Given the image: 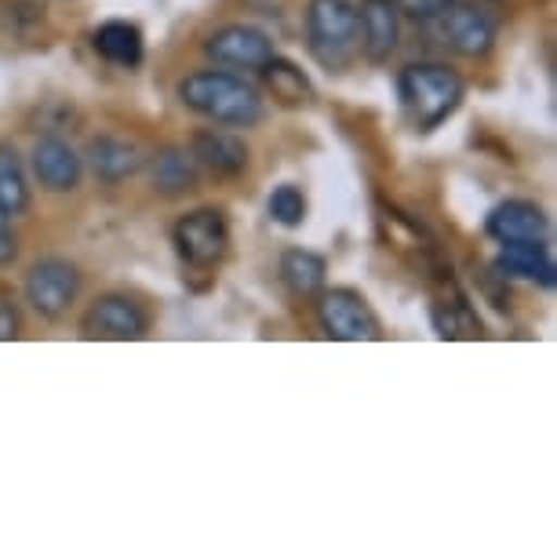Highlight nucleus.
<instances>
[{"instance_id": "nucleus-5", "label": "nucleus", "mask_w": 557, "mask_h": 557, "mask_svg": "<svg viewBox=\"0 0 557 557\" xmlns=\"http://www.w3.org/2000/svg\"><path fill=\"white\" fill-rule=\"evenodd\" d=\"M423 26L441 48H448L459 59H485L496 48V18L478 4L456 0V4H448L445 12L434 15Z\"/></svg>"}, {"instance_id": "nucleus-22", "label": "nucleus", "mask_w": 557, "mask_h": 557, "mask_svg": "<svg viewBox=\"0 0 557 557\" xmlns=\"http://www.w3.org/2000/svg\"><path fill=\"white\" fill-rule=\"evenodd\" d=\"M267 212L277 226L296 230V226H302V219H307V194H302L296 183H281L277 190L270 194Z\"/></svg>"}, {"instance_id": "nucleus-18", "label": "nucleus", "mask_w": 557, "mask_h": 557, "mask_svg": "<svg viewBox=\"0 0 557 557\" xmlns=\"http://www.w3.org/2000/svg\"><path fill=\"white\" fill-rule=\"evenodd\" d=\"M281 281L296 299H318V292L329 285V262L310 248H288L281 256Z\"/></svg>"}, {"instance_id": "nucleus-21", "label": "nucleus", "mask_w": 557, "mask_h": 557, "mask_svg": "<svg viewBox=\"0 0 557 557\" xmlns=\"http://www.w3.org/2000/svg\"><path fill=\"white\" fill-rule=\"evenodd\" d=\"M434 332L441 335V339H478L481 321H478V313L467 307V299L437 302L434 307Z\"/></svg>"}, {"instance_id": "nucleus-15", "label": "nucleus", "mask_w": 557, "mask_h": 557, "mask_svg": "<svg viewBox=\"0 0 557 557\" xmlns=\"http://www.w3.org/2000/svg\"><path fill=\"white\" fill-rule=\"evenodd\" d=\"M88 164L99 183L113 186L139 175L146 168V153L132 139H121V135H99V139L88 143Z\"/></svg>"}, {"instance_id": "nucleus-13", "label": "nucleus", "mask_w": 557, "mask_h": 557, "mask_svg": "<svg viewBox=\"0 0 557 557\" xmlns=\"http://www.w3.org/2000/svg\"><path fill=\"white\" fill-rule=\"evenodd\" d=\"M194 161L201 164V172L215 178H237L248 168V146L240 135L223 128H201L190 139Z\"/></svg>"}, {"instance_id": "nucleus-6", "label": "nucleus", "mask_w": 557, "mask_h": 557, "mask_svg": "<svg viewBox=\"0 0 557 557\" xmlns=\"http://www.w3.org/2000/svg\"><path fill=\"white\" fill-rule=\"evenodd\" d=\"M318 324L335 343H375L383 339V324L368 299L354 288L318 292Z\"/></svg>"}, {"instance_id": "nucleus-7", "label": "nucleus", "mask_w": 557, "mask_h": 557, "mask_svg": "<svg viewBox=\"0 0 557 557\" xmlns=\"http://www.w3.org/2000/svg\"><path fill=\"white\" fill-rule=\"evenodd\" d=\"M81 285H84V277L70 259L48 256L29 267L23 292H26L29 310H34L37 318L59 321V318H66V310L81 299Z\"/></svg>"}, {"instance_id": "nucleus-8", "label": "nucleus", "mask_w": 557, "mask_h": 557, "mask_svg": "<svg viewBox=\"0 0 557 557\" xmlns=\"http://www.w3.org/2000/svg\"><path fill=\"white\" fill-rule=\"evenodd\" d=\"M81 335L91 343H139L150 335V313L121 292H107L88 302L81 318Z\"/></svg>"}, {"instance_id": "nucleus-4", "label": "nucleus", "mask_w": 557, "mask_h": 557, "mask_svg": "<svg viewBox=\"0 0 557 557\" xmlns=\"http://www.w3.org/2000/svg\"><path fill=\"white\" fill-rule=\"evenodd\" d=\"M172 245L183 267L215 270L230 251V219L219 208H194L172 226Z\"/></svg>"}, {"instance_id": "nucleus-17", "label": "nucleus", "mask_w": 557, "mask_h": 557, "mask_svg": "<svg viewBox=\"0 0 557 557\" xmlns=\"http://www.w3.org/2000/svg\"><path fill=\"white\" fill-rule=\"evenodd\" d=\"M262 84H267V91L273 96V102L285 110H299L307 107V102L313 99V84L310 77L302 73L296 62L281 59V55H270L267 62H262Z\"/></svg>"}, {"instance_id": "nucleus-10", "label": "nucleus", "mask_w": 557, "mask_h": 557, "mask_svg": "<svg viewBox=\"0 0 557 557\" xmlns=\"http://www.w3.org/2000/svg\"><path fill=\"white\" fill-rule=\"evenodd\" d=\"M29 168H34L40 190L73 194L84 175V157L66 139H59V135H40L34 150H29Z\"/></svg>"}, {"instance_id": "nucleus-1", "label": "nucleus", "mask_w": 557, "mask_h": 557, "mask_svg": "<svg viewBox=\"0 0 557 557\" xmlns=\"http://www.w3.org/2000/svg\"><path fill=\"white\" fill-rule=\"evenodd\" d=\"M175 96L186 110L201 113L205 121L223 124V128H256L262 121V96L256 84L219 66L183 77Z\"/></svg>"}, {"instance_id": "nucleus-3", "label": "nucleus", "mask_w": 557, "mask_h": 557, "mask_svg": "<svg viewBox=\"0 0 557 557\" xmlns=\"http://www.w3.org/2000/svg\"><path fill=\"white\" fill-rule=\"evenodd\" d=\"M307 48L329 73H346L361 59V23L350 0H310Z\"/></svg>"}, {"instance_id": "nucleus-20", "label": "nucleus", "mask_w": 557, "mask_h": 557, "mask_svg": "<svg viewBox=\"0 0 557 557\" xmlns=\"http://www.w3.org/2000/svg\"><path fill=\"white\" fill-rule=\"evenodd\" d=\"M29 208H34V190H29L23 157L12 143H0V212L18 219Z\"/></svg>"}, {"instance_id": "nucleus-2", "label": "nucleus", "mask_w": 557, "mask_h": 557, "mask_svg": "<svg viewBox=\"0 0 557 557\" xmlns=\"http://www.w3.org/2000/svg\"><path fill=\"white\" fill-rule=\"evenodd\" d=\"M397 99L416 132H434L462 107L467 84L441 62H408L397 73Z\"/></svg>"}, {"instance_id": "nucleus-16", "label": "nucleus", "mask_w": 557, "mask_h": 557, "mask_svg": "<svg viewBox=\"0 0 557 557\" xmlns=\"http://www.w3.org/2000/svg\"><path fill=\"white\" fill-rule=\"evenodd\" d=\"M496 273L510 281H529V285H543L554 288L557 281V267L550 259V248L546 240H524V245H503L496 256Z\"/></svg>"}, {"instance_id": "nucleus-14", "label": "nucleus", "mask_w": 557, "mask_h": 557, "mask_svg": "<svg viewBox=\"0 0 557 557\" xmlns=\"http://www.w3.org/2000/svg\"><path fill=\"white\" fill-rule=\"evenodd\" d=\"M146 168H150V186L161 197H183L201 183V164L186 146H164L153 157H146Z\"/></svg>"}, {"instance_id": "nucleus-12", "label": "nucleus", "mask_w": 557, "mask_h": 557, "mask_svg": "<svg viewBox=\"0 0 557 557\" xmlns=\"http://www.w3.org/2000/svg\"><path fill=\"white\" fill-rule=\"evenodd\" d=\"M485 234L496 245H524V240H546L550 234V219L540 205L532 201H503L488 212Z\"/></svg>"}, {"instance_id": "nucleus-11", "label": "nucleus", "mask_w": 557, "mask_h": 557, "mask_svg": "<svg viewBox=\"0 0 557 557\" xmlns=\"http://www.w3.org/2000/svg\"><path fill=\"white\" fill-rule=\"evenodd\" d=\"M357 23H361V55L375 66L391 62L401 45V12L394 0H364L357 8Z\"/></svg>"}, {"instance_id": "nucleus-24", "label": "nucleus", "mask_w": 557, "mask_h": 557, "mask_svg": "<svg viewBox=\"0 0 557 557\" xmlns=\"http://www.w3.org/2000/svg\"><path fill=\"white\" fill-rule=\"evenodd\" d=\"M23 332V318H18V307L12 299L0 296V343H12Z\"/></svg>"}, {"instance_id": "nucleus-19", "label": "nucleus", "mask_w": 557, "mask_h": 557, "mask_svg": "<svg viewBox=\"0 0 557 557\" xmlns=\"http://www.w3.org/2000/svg\"><path fill=\"white\" fill-rule=\"evenodd\" d=\"M91 48L121 70H135L143 62V34H139V26L124 23V18L102 23L96 34H91Z\"/></svg>"}, {"instance_id": "nucleus-25", "label": "nucleus", "mask_w": 557, "mask_h": 557, "mask_svg": "<svg viewBox=\"0 0 557 557\" xmlns=\"http://www.w3.org/2000/svg\"><path fill=\"white\" fill-rule=\"evenodd\" d=\"M18 256V234L12 226V215L0 212V267H12Z\"/></svg>"}, {"instance_id": "nucleus-9", "label": "nucleus", "mask_w": 557, "mask_h": 557, "mask_svg": "<svg viewBox=\"0 0 557 557\" xmlns=\"http://www.w3.org/2000/svg\"><path fill=\"white\" fill-rule=\"evenodd\" d=\"M205 55L215 62L219 70L230 73H259L262 62L273 55V40L256 26H223L205 40Z\"/></svg>"}, {"instance_id": "nucleus-23", "label": "nucleus", "mask_w": 557, "mask_h": 557, "mask_svg": "<svg viewBox=\"0 0 557 557\" xmlns=\"http://www.w3.org/2000/svg\"><path fill=\"white\" fill-rule=\"evenodd\" d=\"M397 12H401V18H412V23H430L434 15L445 12L448 4H456V0H394Z\"/></svg>"}]
</instances>
